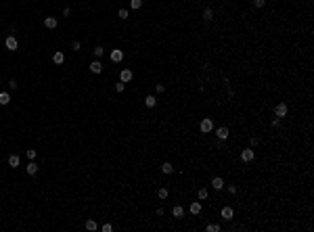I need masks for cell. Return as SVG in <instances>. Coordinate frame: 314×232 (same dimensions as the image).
<instances>
[{"mask_svg": "<svg viewBox=\"0 0 314 232\" xmlns=\"http://www.w3.org/2000/svg\"><path fill=\"white\" fill-rule=\"evenodd\" d=\"M124 88H126V86H124V82H119V84H115V90H117V92H124Z\"/></svg>", "mask_w": 314, "mask_h": 232, "instance_id": "26", "label": "cell"}, {"mask_svg": "<svg viewBox=\"0 0 314 232\" xmlns=\"http://www.w3.org/2000/svg\"><path fill=\"white\" fill-rule=\"evenodd\" d=\"M216 230H218V226H216V224H209V226H207V232H216Z\"/></svg>", "mask_w": 314, "mask_h": 232, "instance_id": "27", "label": "cell"}, {"mask_svg": "<svg viewBox=\"0 0 314 232\" xmlns=\"http://www.w3.org/2000/svg\"><path fill=\"white\" fill-rule=\"evenodd\" d=\"M172 215H174V218H182V215H184V209L180 207V205H176V207L172 209Z\"/></svg>", "mask_w": 314, "mask_h": 232, "instance_id": "9", "label": "cell"}, {"mask_svg": "<svg viewBox=\"0 0 314 232\" xmlns=\"http://www.w3.org/2000/svg\"><path fill=\"white\" fill-rule=\"evenodd\" d=\"M199 199H207V190L205 188H199Z\"/></svg>", "mask_w": 314, "mask_h": 232, "instance_id": "24", "label": "cell"}, {"mask_svg": "<svg viewBox=\"0 0 314 232\" xmlns=\"http://www.w3.org/2000/svg\"><path fill=\"white\" fill-rule=\"evenodd\" d=\"M211 128H214V124H211V119H201V132H211Z\"/></svg>", "mask_w": 314, "mask_h": 232, "instance_id": "1", "label": "cell"}, {"mask_svg": "<svg viewBox=\"0 0 314 232\" xmlns=\"http://www.w3.org/2000/svg\"><path fill=\"white\" fill-rule=\"evenodd\" d=\"M117 15H119V19H128V11H126V9H122Z\"/></svg>", "mask_w": 314, "mask_h": 232, "instance_id": "23", "label": "cell"}, {"mask_svg": "<svg viewBox=\"0 0 314 232\" xmlns=\"http://www.w3.org/2000/svg\"><path fill=\"white\" fill-rule=\"evenodd\" d=\"M96 228H99V226H96V222H94V220L86 222V230H96Z\"/></svg>", "mask_w": 314, "mask_h": 232, "instance_id": "18", "label": "cell"}, {"mask_svg": "<svg viewBox=\"0 0 314 232\" xmlns=\"http://www.w3.org/2000/svg\"><path fill=\"white\" fill-rule=\"evenodd\" d=\"M36 172H38V165H36V163H29V165H27V174L34 176Z\"/></svg>", "mask_w": 314, "mask_h": 232, "instance_id": "17", "label": "cell"}, {"mask_svg": "<svg viewBox=\"0 0 314 232\" xmlns=\"http://www.w3.org/2000/svg\"><path fill=\"white\" fill-rule=\"evenodd\" d=\"M111 230H113V228H111V224H105V226H103V232H111Z\"/></svg>", "mask_w": 314, "mask_h": 232, "instance_id": "29", "label": "cell"}, {"mask_svg": "<svg viewBox=\"0 0 314 232\" xmlns=\"http://www.w3.org/2000/svg\"><path fill=\"white\" fill-rule=\"evenodd\" d=\"M218 138L226 140V138H228V130H226V128H218Z\"/></svg>", "mask_w": 314, "mask_h": 232, "instance_id": "15", "label": "cell"}, {"mask_svg": "<svg viewBox=\"0 0 314 232\" xmlns=\"http://www.w3.org/2000/svg\"><path fill=\"white\" fill-rule=\"evenodd\" d=\"M161 172H163V174H172V172H174L172 163H163V165H161Z\"/></svg>", "mask_w": 314, "mask_h": 232, "instance_id": "16", "label": "cell"}, {"mask_svg": "<svg viewBox=\"0 0 314 232\" xmlns=\"http://www.w3.org/2000/svg\"><path fill=\"white\" fill-rule=\"evenodd\" d=\"M90 71H92V73H101V71H103V65H101V61H94L92 65H90Z\"/></svg>", "mask_w": 314, "mask_h": 232, "instance_id": "8", "label": "cell"}, {"mask_svg": "<svg viewBox=\"0 0 314 232\" xmlns=\"http://www.w3.org/2000/svg\"><path fill=\"white\" fill-rule=\"evenodd\" d=\"M9 88H11V90H15V88H17V82H15V80L9 82Z\"/></svg>", "mask_w": 314, "mask_h": 232, "instance_id": "31", "label": "cell"}, {"mask_svg": "<svg viewBox=\"0 0 314 232\" xmlns=\"http://www.w3.org/2000/svg\"><path fill=\"white\" fill-rule=\"evenodd\" d=\"M274 113H277V117H285V115H287V105H285V103L277 105V109H274Z\"/></svg>", "mask_w": 314, "mask_h": 232, "instance_id": "2", "label": "cell"}, {"mask_svg": "<svg viewBox=\"0 0 314 232\" xmlns=\"http://www.w3.org/2000/svg\"><path fill=\"white\" fill-rule=\"evenodd\" d=\"M27 157H29V159H34V157H36V151H34V149H32V151H27Z\"/></svg>", "mask_w": 314, "mask_h": 232, "instance_id": "32", "label": "cell"}, {"mask_svg": "<svg viewBox=\"0 0 314 232\" xmlns=\"http://www.w3.org/2000/svg\"><path fill=\"white\" fill-rule=\"evenodd\" d=\"M254 4H256L258 9H260V6H264V0H254Z\"/></svg>", "mask_w": 314, "mask_h": 232, "instance_id": "30", "label": "cell"}, {"mask_svg": "<svg viewBox=\"0 0 314 232\" xmlns=\"http://www.w3.org/2000/svg\"><path fill=\"white\" fill-rule=\"evenodd\" d=\"M222 218H224V220H233V209L224 207V209H222Z\"/></svg>", "mask_w": 314, "mask_h": 232, "instance_id": "10", "label": "cell"}, {"mask_svg": "<svg viewBox=\"0 0 314 232\" xmlns=\"http://www.w3.org/2000/svg\"><path fill=\"white\" fill-rule=\"evenodd\" d=\"M155 103H157L155 96H147V98H145V105H147V107H155Z\"/></svg>", "mask_w": 314, "mask_h": 232, "instance_id": "19", "label": "cell"}, {"mask_svg": "<svg viewBox=\"0 0 314 232\" xmlns=\"http://www.w3.org/2000/svg\"><path fill=\"white\" fill-rule=\"evenodd\" d=\"M199 211H201V205H199V203H193V205H191V213H195V215H197Z\"/></svg>", "mask_w": 314, "mask_h": 232, "instance_id": "20", "label": "cell"}, {"mask_svg": "<svg viewBox=\"0 0 314 232\" xmlns=\"http://www.w3.org/2000/svg\"><path fill=\"white\" fill-rule=\"evenodd\" d=\"M44 27L55 29V27H57V19H55V17H46V19H44Z\"/></svg>", "mask_w": 314, "mask_h": 232, "instance_id": "4", "label": "cell"}, {"mask_svg": "<svg viewBox=\"0 0 314 232\" xmlns=\"http://www.w3.org/2000/svg\"><path fill=\"white\" fill-rule=\"evenodd\" d=\"M94 57H103V48H101V46L94 48Z\"/></svg>", "mask_w": 314, "mask_h": 232, "instance_id": "25", "label": "cell"}, {"mask_svg": "<svg viewBox=\"0 0 314 232\" xmlns=\"http://www.w3.org/2000/svg\"><path fill=\"white\" fill-rule=\"evenodd\" d=\"M52 61H55L57 65H61V63L65 61V55H63V52H55V55H52Z\"/></svg>", "mask_w": 314, "mask_h": 232, "instance_id": "12", "label": "cell"}, {"mask_svg": "<svg viewBox=\"0 0 314 232\" xmlns=\"http://www.w3.org/2000/svg\"><path fill=\"white\" fill-rule=\"evenodd\" d=\"M119 80L124 82V84H126V82H130V80H132V71H130V69H124L122 73H119Z\"/></svg>", "mask_w": 314, "mask_h": 232, "instance_id": "5", "label": "cell"}, {"mask_svg": "<svg viewBox=\"0 0 314 232\" xmlns=\"http://www.w3.org/2000/svg\"><path fill=\"white\" fill-rule=\"evenodd\" d=\"M122 59H124V52H122V50H113V52H111V61H113V63H119Z\"/></svg>", "mask_w": 314, "mask_h": 232, "instance_id": "7", "label": "cell"}, {"mask_svg": "<svg viewBox=\"0 0 314 232\" xmlns=\"http://www.w3.org/2000/svg\"><path fill=\"white\" fill-rule=\"evenodd\" d=\"M157 197H159V199H165V197H168V188H159Z\"/></svg>", "mask_w": 314, "mask_h": 232, "instance_id": "22", "label": "cell"}, {"mask_svg": "<svg viewBox=\"0 0 314 232\" xmlns=\"http://www.w3.org/2000/svg\"><path fill=\"white\" fill-rule=\"evenodd\" d=\"M241 159H243V161H251V159H254V151H251V149H245V151L241 153Z\"/></svg>", "mask_w": 314, "mask_h": 232, "instance_id": "6", "label": "cell"}, {"mask_svg": "<svg viewBox=\"0 0 314 232\" xmlns=\"http://www.w3.org/2000/svg\"><path fill=\"white\" fill-rule=\"evenodd\" d=\"M6 48L9 50H17V38L15 36H9L6 38Z\"/></svg>", "mask_w": 314, "mask_h": 232, "instance_id": "3", "label": "cell"}, {"mask_svg": "<svg viewBox=\"0 0 314 232\" xmlns=\"http://www.w3.org/2000/svg\"><path fill=\"white\" fill-rule=\"evenodd\" d=\"M203 17H205V19L209 21V19H211V11H209V9H205V13H203Z\"/></svg>", "mask_w": 314, "mask_h": 232, "instance_id": "28", "label": "cell"}, {"mask_svg": "<svg viewBox=\"0 0 314 232\" xmlns=\"http://www.w3.org/2000/svg\"><path fill=\"white\" fill-rule=\"evenodd\" d=\"M9 165L11 167H19V155H11L9 157Z\"/></svg>", "mask_w": 314, "mask_h": 232, "instance_id": "11", "label": "cell"}, {"mask_svg": "<svg viewBox=\"0 0 314 232\" xmlns=\"http://www.w3.org/2000/svg\"><path fill=\"white\" fill-rule=\"evenodd\" d=\"M211 186H214L216 190H220L222 186H224V182H222V178H214V180H211Z\"/></svg>", "mask_w": 314, "mask_h": 232, "instance_id": "14", "label": "cell"}, {"mask_svg": "<svg viewBox=\"0 0 314 232\" xmlns=\"http://www.w3.org/2000/svg\"><path fill=\"white\" fill-rule=\"evenodd\" d=\"M130 6L132 9H140L142 6V0H130Z\"/></svg>", "mask_w": 314, "mask_h": 232, "instance_id": "21", "label": "cell"}, {"mask_svg": "<svg viewBox=\"0 0 314 232\" xmlns=\"http://www.w3.org/2000/svg\"><path fill=\"white\" fill-rule=\"evenodd\" d=\"M9 103H11L9 92H0V105H9Z\"/></svg>", "mask_w": 314, "mask_h": 232, "instance_id": "13", "label": "cell"}]
</instances>
